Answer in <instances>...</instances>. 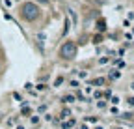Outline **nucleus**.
I'll use <instances>...</instances> for the list:
<instances>
[{"instance_id":"f257e3e1","label":"nucleus","mask_w":134,"mask_h":129,"mask_svg":"<svg viewBox=\"0 0 134 129\" xmlns=\"http://www.w3.org/2000/svg\"><path fill=\"white\" fill-rule=\"evenodd\" d=\"M21 17L28 23H34V21H37L41 17V9L36 2H24L21 6Z\"/></svg>"},{"instance_id":"f03ea898","label":"nucleus","mask_w":134,"mask_h":129,"mask_svg":"<svg viewBox=\"0 0 134 129\" xmlns=\"http://www.w3.org/2000/svg\"><path fill=\"white\" fill-rule=\"evenodd\" d=\"M76 53H78V47L76 43L73 41H65L62 47H60V56L63 60H75L76 58Z\"/></svg>"},{"instance_id":"7ed1b4c3","label":"nucleus","mask_w":134,"mask_h":129,"mask_svg":"<svg viewBox=\"0 0 134 129\" xmlns=\"http://www.w3.org/2000/svg\"><path fill=\"white\" fill-rule=\"evenodd\" d=\"M104 82H106V79H104V77H97V79L93 80V84H95V86H103Z\"/></svg>"},{"instance_id":"20e7f679","label":"nucleus","mask_w":134,"mask_h":129,"mask_svg":"<svg viewBox=\"0 0 134 129\" xmlns=\"http://www.w3.org/2000/svg\"><path fill=\"white\" fill-rule=\"evenodd\" d=\"M63 101H65V103H73V101H75V95H71V94H67L65 97H63Z\"/></svg>"},{"instance_id":"39448f33","label":"nucleus","mask_w":134,"mask_h":129,"mask_svg":"<svg viewBox=\"0 0 134 129\" xmlns=\"http://www.w3.org/2000/svg\"><path fill=\"white\" fill-rule=\"evenodd\" d=\"M69 116H71V110L69 109H63L62 110V118H69Z\"/></svg>"},{"instance_id":"423d86ee","label":"nucleus","mask_w":134,"mask_h":129,"mask_svg":"<svg viewBox=\"0 0 134 129\" xmlns=\"http://www.w3.org/2000/svg\"><path fill=\"white\" fill-rule=\"evenodd\" d=\"M104 24H106V23H104V19H100V21H99V26H97V28H99L100 32H103V30H104Z\"/></svg>"},{"instance_id":"0eeeda50","label":"nucleus","mask_w":134,"mask_h":129,"mask_svg":"<svg viewBox=\"0 0 134 129\" xmlns=\"http://www.w3.org/2000/svg\"><path fill=\"white\" fill-rule=\"evenodd\" d=\"M32 123H34V125H37V123H39V116H37V114H36V116H32Z\"/></svg>"},{"instance_id":"6e6552de","label":"nucleus","mask_w":134,"mask_h":129,"mask_svg":"<svg viewBox=\"0 0 134 129\" xmlns=\"http://www.w3.org/2000/svg\"><path fill=\"white\" fill-rule=\"evenodd\" d=\"M63 24H65V28H63V32H65V34H67V32H69V21H67V19H65V23H63Z\"/></svg>"},{"instance_id":"1a4fd4ad","label":"nucleus","mask_w":134,"mask_h":129,"mask_svg":"<svg viewBox=\"0 0 134 129\" xmlns=\"http://www.w3.org/2000/svg\"><path fill=\"white\" fill-rule=\"evenodd\" d=\"M62 82H63V79H62V77H58V79H56V82H54V86H60Z\"/></svg>"},{"instance_id":"9d476101","label":"nucleus","mask_w":134,"mask_h":129,"mask_svg":"<svg viewBox=\"0 0 134 129\" xmlns=\"http://www.w3.org/2000/svg\"><path fill=\"white\" fill-rule=\"evenodd\" d=\"M127 103H129V105H132V107H134V97H129V99H127Z\"/></svg>"},{"instance_id":"9b49d317","label":"nucleus","mask_w":134,"mask_h":129,"mask_svg":"<svg viewBox=\"0 0 134 129\" xmlns=\"http://www.w3.org/2000/svg\"><path fill=\"white\" fill-rule=\"evenodd\" d=\"M39 2H41V4H47V2H48V0H39Z\"/></svg>"},{"instance_id":"f8f14e48","label":"nucleus","mask_w":134,"mask_h":129,"mask_svg":"<svg viewBox=\"0 0 134 129\" xmlns=\"http://www.w3.org/2000/svg\"><path fill=\"white\" fill-rule=\"evenodd\" d=\"M17 129H24V127H23V125H19V127H17Z\"/></svg>"},{"instance_id":"ddd939ff","label":"nucleus","mask_w":134,"mask_h":129,"mask_svg":"<svg viewBox=\"0 0 134 129\" xmlns=\"http://www.w3.org/2000/svg\"><path fill=\"white\" fill-rule=\"evenodd\" d=\"M130 86H132V90H134V82H132V84H130Z\"/></svg>"},{"instance_id":"4468645a","label":"nucleus","mask_w":134,"mask_h":129,"mask_svg":"<svg viewBox=\"0 0 134 129\" xmlns=\"http://www.w3.org/2000/svg\"><path fill=\"white\" fill-rule=\"evenodd\" d=\"M0 69H2V64H0Z\"/></svg>"},{"instance_id":"2eb2a0df","label":"nucleus","mask_w":134,"mask_h":129,"mask_svg":"<svg viewBox=\"0 0 134 129\" xmlns=\"http://www.w3.org/2000/svg\"><path fill=\"white\" fill-rule=\"evenodd\" d=\"M15 2H19V0H15Z\"/></svg>"}]
</instances>
